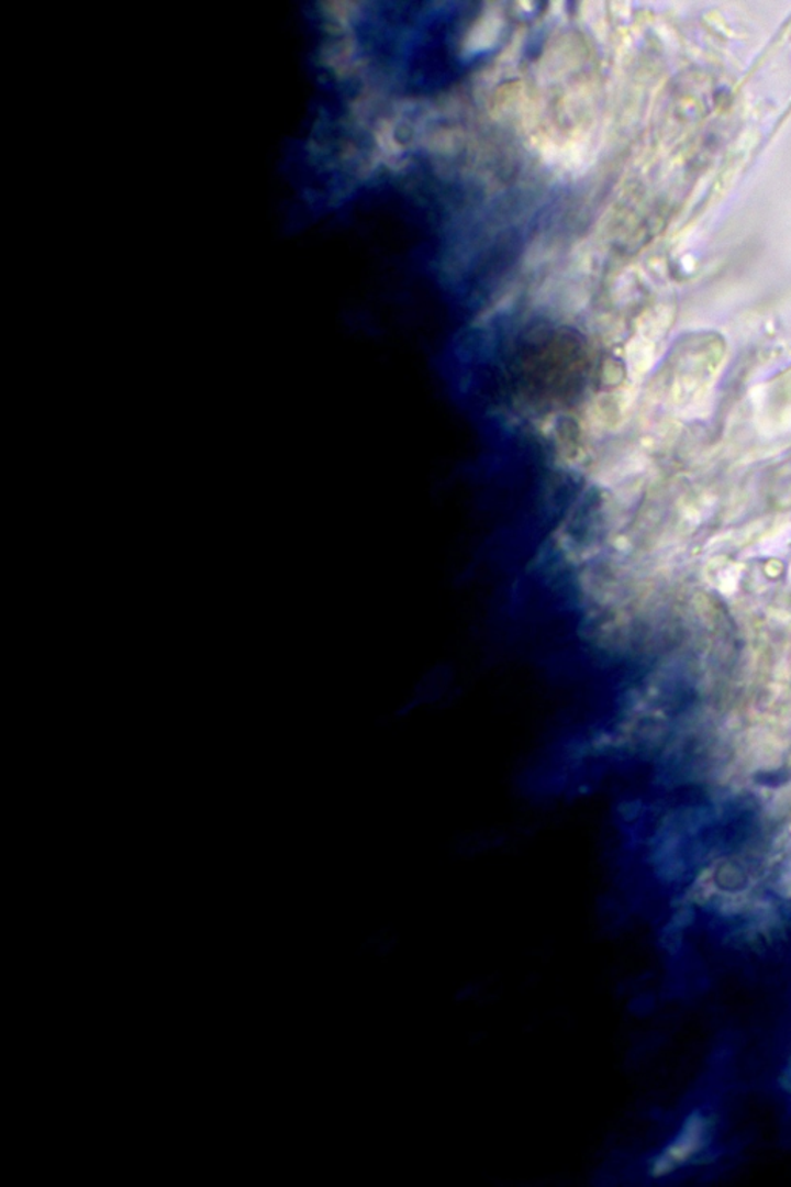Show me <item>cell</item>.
<instances>
[{"mask_svg":"<svg viewBox=\"0 0 791 1187\" xmlns=\"http://www.w3.org/2000/svg\"><path fill=\"white\" fill-rule=\"evenodd\" d=\"M710 1138L709 1117L701 1112L691 1113L683 1122L679 1135L649 1163L651 1177H665L694 1158L705 1147Z\"/></svg>","mask_w":791,"mask_h":1187,"instance_id":"obj_1","label":"cell"},{"mask_svg":"<svg viewBox=\"0 0 791 1187\" xmlns=\"http://www.w3.org/2000/svg\"><path fill=\"white\" fill-rule=\"evenodd\" d=\"M586 48L576 33H558L547 42L536 76L546 84L561 82L584 66Z\"/></svg>","mask_w":791,"mask_h":1187,"instance_id":"obj_2","label":"cell"},{"mask_svg":"<svg viewBox=\"0 0 791 1187\" xmlns=\"http://www.w3.org/2000/svg\"><path fill=\"white\" fill-rule=\"evenodd\" d=\"M633 393L625 388L614 391H604L597 395L586 406L583 425L586 435H600L612 432L625 420V413L633 406Z\"/></svg>","mask_w":791,"mask_h":1187,"instance_id":"obj_3","label":"cell"},{"mask_svg":"<svg viewBox=\"0 0 791 1187\" xmlns=\"http://www.w3.org/2000/svg\"><path fill=\"white\" fill-rule=\"evenodd\" d=\"M591 292L584 285L576 284L573 279L549 280L539 289L536 300L538 306L560 318H573L583 313L588 307Z\"/></svg>","mask_w":791,"mask_h":1187,"instance_id":"obj_4","label":"cell"},{"mask_svg":"<svg viewBox=\"0 0 791 1187\" xmlns=\"http://www.w3.org/2000/svg\"><path fill=\"white\" fill-rule=\"evenodd\" d=\"M505 26V13L501 3H484L481 14L464 36V56H474L493 48L500 42Z\"/></svg>","mask_w":791,"mask_h":1187,"instance_id":"obj_5","label":"cell"},{"mask_svg":"<svg viewBox=\"0 0 791 1187\" xmlns=\"http://www.w3.org/2000/svg\"><path fill=\"white\" fill-rule=\"evenodd\" d=\"M561 106L568 120H583L593 108V82L580 81L570 87L562 95Z\"/></svg>","mask_w":791,"mask_h":1187,"instance_id":"obj_6","label":"cell"},{"mask_svg":"<svg viewBox=\"0 0 791 1187\" xmlns=\"http://www.w3.org/2000/svg\"><path fill=\"white\" fill-rule=\"evenodd\" d=\"M580 18L581 22L588 26L589 32L595 37H604V32L608 29L606 11H604L603 3L599 2H583L580 3Z\"/></svg>","mask_w":791,"mask_h":1187,"instance_id":"obj_7","label":"cell"},{"mask_svg":"<svg viewBox=\"0 0 791 1187\" xmlns=\"http://www.w3.org/2000/svg\"><path fill=\"white\" fill-rule=\"evenodd\" d=\"M625 376V368L615 359H606L602 365V382L606 387H617Z\"/></svg>","mask_w":791,"mask_h":1187,"instance_id":"obj_8","label":"cell"}]
</instances>
